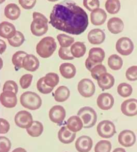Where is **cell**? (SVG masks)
Listing matches in <instances>:
<instances>
[{"label":"cell","mask_w":137,"mask_h":152,"mask_svg":"<svg viewBox=\"0 0 137 152\" xmlns=\"http://www.w3.org/2000/svg\"><path fill=\"white\" fill-rule=\"evenodd\" d=\"M49 23L56 29L75 35L84 33L89 24L84 10L75 2L66 1L54 6Z\"/></svg>","instance_id":"cell-1"},{"label":"cell","mask_w":137,"mask_h":152,"mask_svg":"<svg viewBox=\"0 0 137 152\" xmlns=\"http://www.w3.org/2000/svg\"><path fill=\"white\" fill-rule=\"evenodd\" d=\"M56 48L57 45L55 39L51 37H46L37 45V53L40 57L47 58L52 56Z\"/></svg>","instance_id":"cell-2"},{"label":"cell","mask_w":137,"mask_h":152,"mask_svg":"<svg viewBox=\"0 0 137 152\" xmlns=\"http://www.w3.org/2000/svg\"><path fill=\"white\" fill-rule=\"evenodd\" d=\"M33 21L31 25V31L36 36H42L47 33L48 29V19L39 12H35L33 14Z\"/></svg>","instance_id":"cell-3"},{"label":"cell","mask_w":137,"mask_h":152,"mask_svg":"<svg viewBox=\"0 0 137 152\" xmlns=\"http://www.w3.org/2000/svg\"><path fill=\"white\" fill-rule=\"evenodd\" d=\"M20 102L22 106L30 110H36L42 105V99L34 92L26 91L21 94Z\"/></svg>","instance_id":"cell-4"},{"label":"cell","mask_w":137,"mask_h":152,"mask_svg":"<svg viewBox=\"0 0 137 152\" xmlns=\"http://www.w3.org/2000/svg\"><path fill=\"white\" fill-rule=\"evenodd\" d=\"M105 57L104 50L99 47H94L89 51V57L85 61V66L89 71L92 69L95 66L101 64Z\"/></svg>","instance_id":"cell-5"},{"label":"cell","mask_w":137,"mask_h":152,"mask_svg":"<svg viewBox=\"0 0 137 152\" xmlns=\"http://www.w3.org/2000/svg\"><path fill=\"white\" fill-rule=\"evenodd\" d=\"M84 123V128H90L95 126L97 121V115L92 107H84L79 110L77 113Z\"/></svg>","instance_id":"cell-6"},{"label":"cell","mask_w":137,"mask_h":152,"mask_svg":"<svg viewBox=\"0 0 137 152\" xmlns=\"http://www.w3.org/2000/svg\"><path fill=\"white\" fill-rule=\"evenodd\" d=\"M97 130L99 136L102 138H111L116 133L114 123L109 120L101 121L97 125Z\"/></svg>","instance_id":"cell-7"},{"label":"cell","mask_w":137,"mask_h":152,"mask_svg":"<svg viewBox=\"0 0 137 152\" xmlns=\"http://www.w3.org/2000/svg\"><path fill=\"white\" fill-rule=\"evenodd\" d=\"M134 49L133 42L130 38L122 37L117 41L116 49L117 51L123 56H127L132 53Z\"/></svg>","instance_id":"cell-8"},{"label":"cell","mask_w":137,"mask_h":152,"mask_svg":"<svg viewBox=\"0 0 137 152\" xmlns=\"http://www.w3.org/2000/svg\"><path fill=\"white\" fill-rule=\"evenodd\" d=\"M15 124L21 128H29L33 124V117L30 113L26 111H19L14 118Z\"/></svg>","instance_id":"cell-9"},{"label":"cell","mask_w":137,"mask_h":152,"mask_svg":"<svg viewBox=\"0 0 137 152\" xmlns=\"http://www.w3.org/2000/svg\"><path fill=\"white\" fill-rule=\"evenodd\" d=\"M78 90L82 96L90 97L95 92V85L91 80L86 78L83 79L78 83Z\"/></svg>","instance_id":"cell-10"},{"label":"cell","mask_w":137,"mask_h":152,"mask_svg":"<svg viewBox=\"0 0 137 152\" xmlns=\"http://www.w3.org/2000/svg\"><path fill=\"white\" fill-rule=\"evenodd\" d=\"M66 113L64 107L61 105H54L49 113L51 121L57 124L61 125L66 118Z\"/></svg>","instance_id":"cell-11"},{"label":"cell","mask_w":137,"mask_h":152,"mask_svg":"<svg viewBox=\"0 0 137 152\" xmlns=\"http://www.w3.org/2000/svg\"><path fill=\"white\" fill-rule=\"evenodd\" d=\"M118 140L119 143L123 147H130L135 143L136 137L134 132L125 130L119 133Z\"/></svg>","instance_id":"cell-12"},{"label":"cell","mask_w":137,"mask_h":152,"mask_svg":"<svg viewBox=\"0 0 137 152\" xmlns=\"http://www.w3.org/2000/svg\"><path fill=\"white\" fill-rule=\"evenodd\" d=\"M121 110L122 114L128 117L137 115V99H130L125 100L122 103Z\"/></svg>","instance_id":"cell-13"},{"label":"cell","mask_w":137,"mask_h":152,"mask_svg":"<svg viewBox=\"0 0 137 152\" xmlns=\"http://www.w3.org/2000/svg\"><path fill=\"white\" fill-rule=\"evenodd\" d=\"M97 105L102 110H109L113 107L114 99L111 94L103 93L100 94L97 100Z\"/></svg>","instance_id":"cell-14"},{"label":"cell","mask_w":137,"mask_h":152,"mask_svg":"<svg viewBox=\"0 0 137 152\" xmlns=\"http://www.w3.org/2000/svg\"><path fill=\"white\" fill-rule=\"evenodd\" d=\"M0 100L2 105L7 108L15 107L18 103L16 94L11 91H3L1 94Z\"/></svg>","instance_id":"cell-15"},{"label":"cell","mask_w":137,"mask_h":152,"mask_svg":"<svg viewBox=\"0 0 137 152\" xmlns=\"http://www.w3.org/2000/svg\"><path fill=\"white\" fill-rule=\"evenodd\" d=\"M92 139L90 137L83 135L77 140L75 142V147L78 152H87L92 149Z\"/></svg>","instance_id":"cell-16"},{"label":"cell","mask_w":137,"mask_h":152,"mask_svg":"<svg viewBox=\"0 0 137 152\" xmlns=\"http://www.w3.org/2000/svg\"><path fill=\"white\" fill-rule=\"evenodd\" d=\"M106 36L104 32L100 28L91 30L88 34V40L89 43L94 45H99L103 43L105 40Z\"/></svg>","instance_id":"cell-17"},{"label":"cell","mask_w":137,"mask_h":152,"mask_svg":"<svg viewBox=\"0 0 137 152\" xmlns=\"http://www.w3.org/2000/svg\"><path fill=\"white\" fill-rule=\"evenodd\" d=\"M97 81L99 86L103 91L109 89L114 85V78L109 73H104L102 75L98 78Z\"/></svg>","instance_id":"cell-18"},{"label":"cell","mask_w":137,"mask_h":152,"mask_svg":"<svg viewBox=\"0 0 137 152\" xmlns=\"http://www.w3.org/2000/svg\"><path fill=\"white\" fill-rule=\"evenodd\" d=\"M16 33L15 28L13 24L3 21L0 24V36L2 38L10 39L13 38Z\"/></svg>","instance_id":"cell-19"},{"label":"cell","mask_w":137,"mask_h":152,"mask_svg":"<svg viewBox=\"0 0 137 152\" xmlns=\"http://www.w3.org/2000/svg\"><path fill=\"white\" fill-rule=\"evenodd\" d=\"M76 133L71 132L67 127L63 126L60 129L58 133L59 141L64 144L71 143L76 137Z\"/></svg>","instance_id":"cell-20"},{"label":"cell","mask_w":137,"mask_h":152,"mask_svg":"<svg viewBox=\"0 0 137 152\" xmlns=\"http://www.w3.org/2000/svg\"><path fill=\"white\" fill-rule=\"evenodd\" d=\"M40 62L38 59L33 54H28L24 58L23 67L26 71L34 72L38 69Z\"/></svg>","instance_id":"cell-21"},{"label":"cell","mask_w":137,"mask_h":152,"mask_svg":"<svg viewBox=\"0 0 137 152\" xmlns=\"http://www.w3.org/2000/svg\"><path fill=\"white\" fill-rule=\"evenodd\" d=\"M107 18L106 12L103 9L98 8L90 13V20L95 26H101L104 23Z\"/></svg>","instance_id":"cell-22"},{"label":"cell","mask_w":137,"mask_h":152,"mask_svg":"<svg viewBox=\"0 0 137 152\" xmlns=\"http://www.w3.org/2000/svg\"><path fill=\"white\" fill-rule=\"evenodd\" d=\"M124 26L123 21L119 18H111L108 21V29L113 34H118L122 32Z\"/></svg>","instance_id":"cell-23"},{"label":"cell","mask_w":137,"mask_h":152,"mask_svg":"<svg viewBox=\"0 0 137 152\" xmlns=\"http://www.w3.org/2000/svg\"><path fill=\"white\" fill-rule=\"evenodd\" d=\"M4 13L6 18L11 20H15L19 18L21 11L16 4L10 3L6 6Z\"/></svg>","instance_id":"cell-24"},{"label":"cell","mask_w":137,"mask_h":152,"mask_svg":"<svg viewBox=\"0 0 137 152\" xmlns=\"http://www.w3.org/2000/svg\"><path fill=\"white\" fill-rule=\"evenodd\" d=\"M59 69L62 76L68 79L74 78L76 73V69L74 65L68 62L61 64Z\"/></svg>","instance_id":"cell-25"},{"label":"cell","mask_w":137,"mask_h":152,"mask_svg":"<svg viewBox=\"0 0 137 152\" xmlns=\"http://www.w3.org/2000/svg\"><path fill=\"white\" fill-rule=\"evenodd\" d=\"M67 127L71 132L76 133L80 131L84 127V123L79 117L72 116L67 121Z\"/></svg>","instance_id":"cell-26"},{"label":"cell","mask_w":137,"mask_h":152,"mask_svg":"<svg viewBox=\"0 0 137 152\" xmlns=\"http://www.w3.org/2000/svg\"><path fill=\"white\" fill-rule=\"evenodd\" d=\"M70 95V91L68 87L61 86L58 87L54 92V97L57 102H64L67 100Z\"/></svg>","instance_id":"cell-27"},{"label":"cell","mask_w":137,"mask_h":152,"mask_svg":"<svg viewBox=\"0 0 137 152\" xmlns=\"http://www.w3.org/2000/svg\"><path fill=\"white\" fill-rule=\"evenodd\" d=\"M70 50L74 57L80 58L84 56L86 51V47L83 42H76L72 45Z\"/></svg>","instance_id":"cell-28"},{"label":"cell","mask_w":137,"mask_h":152,"mask_svg":"<svg viewBox=\"0 0 137 152\" xmlns=\"http://www.w3.org/2000/svg\"><path fill=\"white\" fill-rule=\"evenodd\" d=\"M44 127L42 123L39 121H33L31 127L26 129V132L30 136L33 137H39L42 134Z\"/></svg>","instance_id":"cell-29"},{"label":"cell","mask_w":137,"mask_h":152,"mask_svg":"<svg viewBox=\"0 0 137 152\" xmlns=\"http://www.w3.org/2000/svg\"><path fill=\"white\" fill-rule=\"evenodd\" d=\"M108 64L110 68L114 71L121 69L123 65V61L122 58L117 54L111 55L108 60Z\"/></svg>","instance_id":"cell-30"},{"label":"cell","mask_w":137,"mask_h":152,"mask_svg":"<svg viewBox=\"0 0 137 152\" xmlns=\"http://www.w3.org/2000/svg\"><path fill=\"white\" fill-rule=\"evenodd\" d=\"M28 55L26 52L18 51L15 52L12 56V61L16 69H20L23 67V62L26 56Z\"/></svg>","instance_id":"cell-31"},{"label":"cell","mask_w":137,"mask_h":152,"mask_svg":"<svg viewBox=\"0 0 137 152\" xmlns=\"http://www.w3.org/2000/svg\"><path fill=\"white\" fill-rule=\"evenodd\" d=\"M120 3L118 0H108L105 3L106 10L111 14L117 13L120 10Z\"/></svg>","instance_id":"cell-32"},{"label":"cell","mask_w":137,"mask_h":152,"mask_svg":"<svg viewBox=\"0 0 137 152\" xmlns=\"http://www.w3.org/2000/svg\"><path fill=\"white\" fill-rule=\"evenodd\" d=\"M44 80L48 86L54 88L59 83V76L56 73H48L44 77Z\"/></svg>","instance_id":"cell-33"},{"label":"cell","mask_w":137,"mask_h":152,"mask_svg":"<svg viewBox=\"0 0 137 152\" xmlns=\"http://www.w3.org/2000/svg\"><path fill=\"white\" fill-rule=\"evenodd\" d=\"M57 39L61 47L64 48L70 47L75 41L74 38L73 37L69 36L64 34H61L57 35Z\"/></svg>","instance_id":"cell-34"},{"label":"cell","mask_w":137,"mask_h":152,"mask_svg":"<svg viewBox=\"0 0 137 152\" xmlns=\"http://www.w3.org/2000/svg\"><path fill=\"white\" fill-rule=\"evenodd\" d=\"M117 92L122 97H127L132 94L133 88L127 83H121L117 87Z\"/></svg>","instance_id":"cell-35"},{"label":"cell","mask_w":137,"mask_h":152,"mask_svg":"<svg viewBox=\"0 0 137 152\" xmlns=\"http://www.w3.org/2000/svg\"><path fill=\"white\" fill-rule=\"evenodd\" d=\"M25 41L24 35L21 31H16L15 35L13 38L8 39V42L11 46L18 47L21 46Z\"/></svg>","instance_id":"cell-36"},{"label":"cell","mask_w":137,"mask_h":152,"mask_svg":"<svg viewBox=\"0 0 137 152\" xmlns=\"http://www.w3.org/2000/svg\"><path fill=\"white\" fill-rule=\"evenodd\" d=\"M112 145L109 141L101 140L98 142L95 148V152H110L111 151Z\"/></svg>","instance_id":"cell-37"},{"label":"cell","mask_w":137,"mask_h":152,"mask_svg":"<svg viewBox=\"0 0 137 152\" xmlns=\"http://www.w3.org/2000/svg\"><path fill=\"white\" fill-rule=\"evenodd\" d=\"M37 88L38 89L39 91L41 92V94H50L52 90H53V88L48 86L44 82V77L40 78L39 80L37 83Z\"/></svg>","instance_id":"cell-38"},{"label":"cell","mask_w":137,"mask_h":152,"mask_svg":"<svg viewBox=\"0 0 137 152\" xmlns=\"http://www.w3.org/2000/svg\"><path fill=\"white\" fill-rule=\"evenodd\" d=\"M107 73V69L104 65L99 64L95 66L91 71V75L94 79L97 80L102 75Z\"/></svg>","instance_id":"cell-39"},{"label":"cell","mask_w":137,"mask_h":152,"mask_svg":"<svg viewBox=\"0 0 137 152\" xmlns=\"http://www.w3.org/2000/svg\"><path fill=\"white\" fill-rule=\"evenodd\" d=\"M3 91H11L16 94L18 91V87L15 82L9 80L6 82L3 88Z\"/></svg>","instance_id":"cell-40"},{"label":"cell","mask_w":137,"mask_h":152,"mask_svg":"<svg viewBox=\"0 0 137 152\" xmlns=\"http://www.w3.org/2000/svg\"><path fill=\"white\" fill-rule=\"evenodd\" d=\"M59 56L63 60H72L75 58L69 48L61 47L59 50Z\"/></svg>","instance_id":"cell-41"},{"label":"cell","mask_w":137,"mask_h":152,"mask_svg":"<svg viewBox=\"0 0 137 152\" xmlns=\"http://www.w3.org/2000/svg\"><path fill=\"white\" fill-rule=\"evenodd\" d=\"M33 78V75L31 74H26L22 76L19 80L21 88L24 89L29 88L31 84Z\"/></svg>","instance_id":"cell-42"},{"label":"cell","mask_w":137,"mask_h":152,"mask_svg":"<svg viewBox=\"0 0 137 152\" xmlns=\"http://www.w3.org/2000/svg\"><path fill=\"white\" fill-rule=\"evenodd\" d=\"M127 79L130 81L137 80V66H134L129 67L125 73Z\"/></svg>","instance_id":"cell-43"},{"label":"cell","mask_w":137,"mask_h":152,"mask_svg":"<svg viewBox=\"0 0 137 152\" xmlns=\"http://www.w3.org/2000/svg\"><path fill=\"white\" fill-rule=\"evenodd\" d=\"M84 6L89 11H93L100 7V2L98 0H84Z\"/></svg>","instance_id":"cell-44"},{"label":"cell","mask_w":137,"mask_h":152,"mask_svg":"<svg viewBox=\"0 0 137 152\" xmlns=\"http://www.w3.org/2000/svg\"><path fill=\"white\" fill-rule=\"evenodd\" d=\"M1 143V152H9L11 147V143L8 138L6 137H0Z\"/></svg>","instance_id":"cell-45"},{"label":"cell","mask_w":137,"mask_h":152,"mask_svg":"<svg viewBox=\"0 0 137 152\" xmlns=\"http://www.w3.org/2000/svg\"><path fill=\"white\" fill-rule=\"evenodd\" d=\"M19 4L21 6L23 9H31L34 7L37 1L35 0L26 1V0H19L18 1Z\"/></svg>","instance_id":"cell-46"},{"label":"cell","mask_w":137,"mask_h":152,"mask_svg":"<svg viewBox=\"0 0 137 152\" xmlns=\"http://www.w3.org/2000/svg\"><path fill=\"white\" fill-rule=\"evenodd\" d=\"M0 132L1 134H6L9 132L10 124L6 120L1 118L0 119Z\"/></svg>","instance_id":"cell-47"},{"label":"cell","mask_w":137,"mask_h":152,"mask_svg":"<svg viewBox=\"0 0 137 152\" xmlns=\"http://www.w3.org/2000/svg\"><path fill=\"white\" fill-rule=\"evenodd\" d=\"M6 48V45L5 42L1 40V54H2L3 53Z\"/></svg>","instance_id":"cell-48"}]
</instances>
